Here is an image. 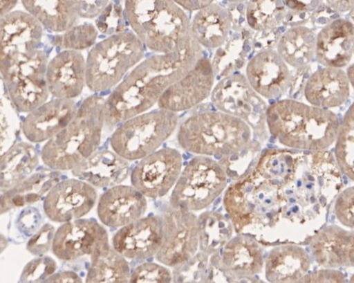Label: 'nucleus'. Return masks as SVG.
I'll return each instance as SVG.
<instances>
[{"mask_svg":"<svg viewBox=\"0 0 354 283\" xmlns=\"http://www.w3.org/2000/svg\"><path fill=\"white\" fill-rule=\"evenodd\" d=\"M343 187L342 172L330 152L304 151L295 176L279 190L281 214L272 246L308 244L324 228Z\"/></svg>","mask_w":354,"mask_h":283,"instance_id":"nucleus-1","label":"nucleus"},{"mask_svg":"<svg viewBox=\"0 0 354 283\" xmlns=\"http://www.w3.org/2000/svg\"><path fill=\"white\" fill-rule=\"evenodd\" d=\"M202 55L203 47L194 40L184 49L149 57L135 66L106 101V127L113 129L147 112Z\"/></svg>","mask_w":354,"mask_h":283,"instance_id":"nucleus-2","label":"nucleus"},{"mask_svg":"<svg viewBox=\"0 0 354 283\" xmlns=\"http://www.w3.org/2000/svg\"><path fill=\"white\" fill-rule=\"evenodd\" d=\"M269 133L281 145L301 151H322L335 143L339 118L330 109L283 99L267 110Z\"/></svg>","mask_w":354,"mask_h":283,"instance_id":"nucleus-3","label":"nucleus"},{"mask_svg":"<svg viewBox=\"0 0 354 283\" xmlns=\"http://www.w3.org/2000/svg\"><path fill=\"white\" fill-rule=\"evenodd\" d=\"M124 15L133 33L155 53L184 49L195 40L192 21L174 0H126Z\"/></svg>","mask_w":354,"mask_h":283,"instance_id":"nucleus-4","label":"nucleus"},{"mask_svg":"<svg viewBox=\"0 0 354 283\" xmlns=\"http://www.w3.org/2000/svg\"><path fill=\"white\" fill-rule=\"evenodd\" d=\"M280 188L254 169L227 188L223 206L237 234L257 228L265 232L263 244L272 246L280 219Z\"/></svg>","mask_w":354,"mask_h":283,"instance_id":"nucleus-5","label":"nucleus"},{"mask_svg":"<svg viewBox=\"0 0 354 283\" xmlns=\"http://www.w3.org/2000/svg\"><path fill=\"white\" fill-rule=\"evenodd\" d=\"M106 122V100L88 97L74 119L41 149L44 163L51 170L69 171L88 158L101 144Z\"/></svg>","mask_w":354,"mask_h":283,"instance_id":"nucleus-6","label":"nucleus"},{"mask_svg":"<svg viewBox=\"0 0 354 283\" xmlns=\"http://www.w3.org/2000/svg\"><path fill=\"white\" fill-rule=\"evenodd\" d=\"M177 141L189 153L221 158L251 143L252 129L243 120L220 110L203 111L184 120Z\"/></svg>","mask_w":354,"mask_h":283,"instance_id":"nucleus-7","label":"nucleus"},{"mask_svg":"<svg viewBox=\"0 0 354 283\" xmlns=\"http://www.w3.org/2000/svg\"><path fill=\"white\" fill-rule=\"evenodd\" d=\"M145 46L133 33L124 31L99 42L86 59V86L93 92L111 90L143 60Z\"/></svg>","mask_w":354,"mask_h":283,"instance_id":"nucleus-8","label":"nucleus"},{"mask_svg":"<svg viewBox=\"0 0 354 283\" xmlns=\"http://www.w3.org/2000/svg\"><path fill=\"white\" fill-rule=\"evenodd\" d=\"M178 113L164 109L145 112L119 125L111 138L112 149L129 161L158 151L175 132Z\"/></svg>","mask_w":354,"mask_h":283,"instance_id":"nucleus-9","label":"nucleus"},{"mask_svg":"<svg viewBox=\"0 0 354 283\" xmlns=\"http://www.w3.org/2000/svg\"><path fill=\"white\" fill-rule=\"evenodd\" d=\"M228 177L211 156H197L182 171L170 197V206L191 212L209 207L226 190Z\"/></svg>","mask_w":354,"mask_h":283,"instance_id":"nucleus-10","label":"nucleus"},{"mask_svg":"<svg viewBox=\"0 0 354 283\" xmlns=\"http://www.w3.org/2000/svg\"><path fill=\"white\" fill-rule=\"evenodd\" d=\"M48 57L38 49L19 57L8 66L0 67L8 97L18 111L30 113L44 104L50 91L46 82Z\"/></svg>","mask_w":354,"mask_h":283,"instance_id":"nucleus-11","label":"nucleus"},{"mask_svg":"<svg viewBox=\"0 0 354 283\" xmlns=\"http://www.w3.org/2000/svg\"><path fill=\"white\" fill-rule=\"evenodd\" d=\"M211 100L220 111L232 115L246 122L263 141L268 138V104L254 90L246 75L232 73L216 84Z\"/></svg>","mask_w":354,"mask_h":283,"instance_id":"nucleus-12","label":"nucleus"},{"mask_svg":"<svg viewBox=\"0 0 354 283\" xmlns=\"http://www.w3.org/2000/svg\"><path fill=\"white\" fill-rule=\"evenodd\" d=\"M160 217L163 242L156 259L161 264L174 267L190 259L200 248L198 217L194 212L171 206Z\"/></svg>","mask_w":354,"mask_h":283,"instance_id":"nucleus-13","label":"nucleus"},{"mask_svg":"<svg viewBox=\"0 0 354 283\" xmlns=\"http://www.w3.org/2000/svg\"><path fill=\"white\" fill-rule=\"evenodd\" d=\"M183 166L180 152L165 148L145 156L131 172L132 185L145 197L158 199L169 193L178 181Z\"/></svg>","mask_w":354,"mask_h":283,"instance_id":"nucleus-14","label":"nucleus"},{"mask_svg":"<svg viewBox=\"0 0 354 283\" xmlns=\"http://www.w3.org/2000/svg\"><path fill=\"white\" fill-rule=\"evenodd\" d=\"M111 248L105 228L95 219H79L64 223L56 230L52 251L60 260L74 261Z\"/></svg>","mask_w":354,"mask_h":283,"instance_id":"nucleus-15","label":"nucleus"},{"mask_svg":"<svg viewBox=\"0 0 354 283\" xmlns=\"http://www.w3.org/2000/svg\"><path fill=\"white\" fill-rule=\"evenodd\" d=\"M210 259L227 282H231L256 281L254 277L262 273L265 264L261 245L254 237L243 234L232 237Z\"/></svg>","mask_w":354,"mask_h":283,"instance_id":"nucleus-16","label":"nucleus"},{"mask_svg":"<svg viewBox=\"0 0 354 283\" xmlns=\"http://www.w3.org/2000/svg\"><path fill=\"white\" fill-rule=\"evenodd\" d=\"M214 86V66L207 57L202 55L184 77L165 91L158 107L177 113L186 111L210 97Z\"/></svg>","mask_w":354,"mask_h":283,"instance_id":"nucleus-17","label":"nucleus"},{"mask_svg":"<svg viewBox=\"0 0 354 283\" xmlns=\"http://www.w3.org/2000/svg\"><path fill=\"white\" fill-rule=\"evenodd\" d=\"M97 193L90 183L77 179L59 181L46 196L44 210L51 221L64 223L81 219L95 206Z\"/></svg>","mask_w":354,"mask_h":283,"instance_id":"nucleus-18","label":"nucleus"},{"mask_svg":"<svg viewBox=\"0 0 354 283\" xmlns=\"http://www.w3.org/2000/svg\"><path fill=\"white\" fill-rule=\"evenodd\" d=\"M44 26L30 13L10 12L1 18L0 67L33 54L43 39Z\"/></svg>","mask_w":354,"mask_h":283,"instance_id":"nucleus-19","label":"nucleus"},{"mask_svg":"<svg viewBox=\"0 0 354 283\" xmlns=\"http://www.w3.org/2000/svg\"><path fill=\"white\" fill-rule=\"evenodd\" d=\"M162 242V218L149 216L120 228L113 235V248L124 258L145 260L157 255Z\"/></svg>","mask_w":354,"mask_h":283,"instance_id":"nucleus-20","label":"nucleus"},{"mask_svg":"<svg viewBox=\"0 0 354 283\" xmlns=\"http://www.w3.org/2000/svg\"><path fill=\"white\" fill-rule=\"evenodd\" d=\"M246 77L254 90L266 99H278L288 92L292 73L273 49L262 50L246 67Z\"/></svg>","mask_w":354,"mask_h":283,"instance_id":"nucleus-21","label":"nucleus"},{"mask_svg":"<svg viewBox=\"0 0 354 283\" xmlns=\"http://www.w3.org/2000/svg\"><path fill=\"white\" fill-rule=\"evenodd\" d=\"M147 208V198L136 188L116 185L102 194L97 211L104 225L121 228L144 217Z\"/></svg>","mask_w":354,"mask_h":283,"instance_id":"nucleus-22","label":"nucleus"},{"mask_svg":"<svg viewBox=\"0 0 354 283\" xmlns=\"http://www.w3.org/2000/svg\"><path fill=\"white\" fill-rule=\"evenodd\" d=\"M73 99L55 98L28 113L23 122L24 134L30 143L48 141L61 132L77 112Z\"/></svg>","mask_w":354,"mask_h":283,"instance_id":"nucleus-23","label":"nucleus"},{"mask_svg":"<svg viewBox=\"0 0 354 283\" xmlns=\"http://www.w3.org/2000/svg\"><path fill=\"white\" fill-rule=\"evenodd\" d=\"M46 82L56 98L79 97L86 84V60L80 51L64 50L48 65Z\"/></svg>","mask_w":354,"mask_h":283,"instance_id":"nucleus-24","label":"nucleus"},{"mask_svg":"<svg viewBox=\"0 0 354 283\" xmlns=\"http://www.w3.org/2000/svg\"><path fill=\"white\" fill-rule=\"evenodd\" d=\"M354 24L338 18L317 35L315 57L326 67L342 68L350 64L353 55Z\"/></svg>","mask_w":354,"mask_h":283,"instance_id":"nucleus-25","label":"nucleus"},{"mask_svg":"<svg viewBox=\"0 0 354 283\" xmlns=\"http://www.w3.org/2000/svg\"><path fill=\"white\" fill-rule=\"evenodd\" d=\"M351 81L342 68L326 67L311 73L304 90L312 106L330 109L339 107L351 95Z\"/></svg>","mask_w":354,"mask_h":283,"instance_id":"nucleus-26","label":"nucleus"},{"mask_svg":"<svg viewBox=\"0 0 354 283\" xmlns=\"http://www.w3.org/2000/svg\"><path fill=\"white\" fill-rule=\"evenodd\" d=\"M127 160L115 152L96 151L72 170V174L93 187L112 188L127 179L129 175Z\"/></svg>","mask_w":354,"mask_h":283,"instance_id":"nucleus-27","label":"nucleus"},{"mask_svg":"<svg viewBox=\"0 0 354 283\" xmlns=\"http://www.w3.org/2000/svg\"><path fill=\"white\" fill-rule=\"evenodd\" d=\"M310 255L299 244L276 245L265 261V275L269 282H299L310 268Z\"/></svg>","mask_w":354,"mask_h":283,"instance_id":"nucleus-28","label":"nucleus"},{"mask_svg":"<svg viewBox=\"0 0 354 283\" xmlns=\"http://www.w3.org/2000/svg\"><path fill=\"white\" fill-rule=\"evenodd\" d=\"M232 27V18L228 10L212 3L197 10L192 20V36L206 49L220 48L226 43Z\"/></svg>","mask_w":354,"mask_h":283,"instance_id":"nucleus-29","label":"nucleus"},{"mask_svg":"<svg viewBox=\"0 0 354 283\" xmlns=\"http://www.w3.org/2000/svg\"><path fill=\"white\" fill-rule=\"evenodd\" d=\"M351 239V232L330 225L317 230L307 244L317 264L335 269L347 266Z\"/></svg>","mask_w":354,"mask_h":283,"instance_id":"nucleus-30","label":"nucleus"},{"mask_svg":"<svg viewBox=\"0 0 354 283\" xmlns=\"http://www.w3.org/2000/svg\"><path fill=\"white\" fill-rule=\"evenodd\" d=\"M60 171L43 169L31 174L27 179L1 194V214L41 201L57 183L60 181Z\"/></svg>","mask_w":354,"mask_h":283,"instance_id":"nucleus-31","label":"nucleus"},{"mask_svg":"<svg viewBox=\"0 0 354 283\" xmlns=\"http://www.w3.org/2000/svg\"><path fill=\"white\" fill-rule=\"evenodd\" d=\"M39 165L37 150L27 143L15 144L1 155V192L27 179Z\"/></svg>","mask_w":354,"mask_h":283,"instance_id":"nucleus-32","label":"nucleus"},{"mask_svg":"<svg viewBox=\"0 0 354 283\" xmlns=\"http://www.w3.org/2000/svg\"><path fill=\"white\" fill-rule=\"evenodd\" d=\"M22 3L28 13L53 33H64L74 27L79 17L74 0H22Z\"/></svg>","mask_w":354,"mask_h":283,"instance_id":"nucleus-33","label":"nucleus"},{"mask_svg":"<svg viewBox=\"0 0 354 283\" xmlns=\"http://www.w3.org/2000/svg\"><path fill=\"white\" fill-rule=\"evenodd\" d=\"M317 35L305 26H297L281 35L277 52L295 69L309 66L315 57Z\"/></svg>","mask_w":354,"mask_h":283,"instance_id":"nucleus-34","label":"nucleus"},{"mask_svg":"<svg viewBox=\"0 0 354 283\" xmlns=\"http://www.w3.org/2000/svg\"><path fill=\"white\" fill-rule=\"evenodd\" d=\"M303 154L304 151L290 148L266 149L254 170L264 179L282 187L295 176Z\"/></svg>","mask_w":354,"mask_h":283,"instance_id":"nucleus-35","label":"nucleus"},{"mask_svg":"<svg viewBox=\"0 0 354 283\" xmlns=\"http://www.w3.org/2000/svg\"><path fill=\"white\" fill-rule=\"evenodd\" d=\"M126 259L113 248L92 255L86 282H129L131 272H130V267Z\"/></svg>","mask_w":354,"mask_h":283,"instance_id":"nucleus-36","label":"nucleus"},{"mask_svg":"<svg viewBox=\"0 0 354 283\" xmlns=\"http://www.w3.org/2000/svg\"><path fill=\"white\" fill-rule=\"evenodd\" d=\"M200 250L212 255L220 250L233 237L234 225L230 218L216 211L203 212L198 217Z\"/></svg>","mask_w":354,"mask_h":283,"instance_id":"nucleus-37","label":"nucleus"},{"mask_svg":"<svg viewBox=\"0 0 354 283\" xmlns=\"http://www.w3.org/2000/svg\"><path fill=\"white\" fill-rule=\"evenodd\" d=\"M283 0H249L246 19L257 33L275 30L283 24L288 10Z\"/></svg>","mask_w":354,"mask_h":283,"instance_id":"nucleus-38","label":"nucleus"},{"mask_svg":"<svg viewBox=\"0 0 354 283\" xmlns=\"http://www.w3.org/2000/svg\"><path fill=\"white\" fill-rule=\"evenodd\" d=\"M335 143L337 165L343 174L354 181V102L340 123Z\"/></svg>","mask_w":354,"mask_h":283,"instance_id":"nucleus-39","label":"nucleus"},{"mask_svg":"<svg viewBox=\"0 0 354 283\" xmlns=\"http://www.w3.org/2000/svg\"><path fill=\"white\" fill-rule=\"evenodd\" d=\"M210 256L200 250L185 263L174 266L173 281L196 283L223 282L218 275L221 272L212 264Z\"/></svg>","mask_w":354,"mask_h":283,"instance_id":"nucleus-40","label":"nucleus"},{"mask_svg":"<svg viewBox=\"0 0 354 283\" xmlns=\"http://www.w3.org/2000/svg\"><path fill=\"white\" fill-rule=\"evenodd\" d=\"M261 152V145L252 140L243 149L230 155L221 157L218 163L225 170L229 179L237 181L251 172L257 164Z\"/></svg>","mask_w":354,"mask_h":283,"instance_id":"nucleus-41","label":"nucleus"},{"mask_svg":"<svg viewBox=\"0 0 354 283\" xmlns=\"http://www.w3.org/2000/svg\"><path fill=\"white\" fill-rule=\"evenodd\" d=\"M97 30L92 24L74 26L54 38V44L64 50L83 51L93 46L97 38Z\"/></svg>","mask_w":354,"mask_h":283,"instance_id":"nucleus-42","label":"nucleus"},{"mask_svg":"<svg viewBox=\"0 0 354 283\" xmlns=\"http://www.w3.org/2000/svg\"><path fill=\"white\" fill-rule=\"evenodd\" d=\"M17 110L9 97L4 95L1 102V155L17 141L19 130Z\"/></svg>","mask_w":354,"mask_h":283,"instance_id":"nucleus-43","label":"nucleus"},{"mask_svg":"<svg viewBox=\"0 0 354 283\" xmlns=\"http://www.w3.org/2000/svg\"><path fill=\"white\" fill-rule=\"evenodd\" d=\"M57 270L56 262L49 256L39 257L29 262L21 274L19 282H46Z\"/></svg>","mask_w":354,"mask_h":283,"instance_id":"nucleus-44","label":"nucleus"},{"mask_svg":"<svg viewBox=\"0 0 354 283\" xmlns=\"http://www.w3.org/2000/svg\"><path fill=\"white\" fill-rule=\"evenodd\" d=\"M173 281V274L166 267L155 263H145L134 269L129 282L169 283Z\"/></svg>","mask_w":354,"mask_h":283,"instance_id":"nucleus-45","label":"nucleus"},{"mask_svg":"<svg viewBox=\"0 0 354 283\" xmlns=\"http://www.w3.org/2000/svg\"><path fill=\"white\" fill-rule=\"evenodd\" d=\"M97 28L101 33L113 35L126 30L123 10L121 7L109 3L96 20Z\"/></svg>","mask_w":354,"mask_h":283,"instance_id":"nucleus-46","label":"nucleus"},{"mask_svg":"<svg viewBox=\"0 0 354 283\" xmlns=\"http://www.w3.org/2000/svg\"><path fill=\"white\" fill-rule=\"evenodd\" d=\"M335 214L343 226L354 229V186L338 194L335 201Z\"/></svg>","mask_w":354,"mask_h":283,"instance_id":"nucleus-47","label":"nucleus"},{"mask_svg":"<svg viewBox=\"0 0 354 283\" xmlns=\"http://www.w3.org/2000/svg\"><path fill=\"white\" fill-rule=\"evenodd\" d=\"M55 233L56 230L53 225L45 223L28 241L27 249L29 253L36 256L48 253L53 246Z\"/></svg>","mask_w":354,"mask_h":283,"instance_id":"nucleus-48","label":"nucleus"},{"mask_svg":"<svg viewBox=\"0 0 354 283\" xmlns=\"http://www.w3.org/2000/svg\"><path fill=\"white\" fill-rule=\"evenodd\" d=\"M41 214L37 208L28 207L21 210L15 219V228L24 238L32 237L40 228Z\"/></svg>","mask_w":354,"mask_h":283,"instance_id":"nucleus-49","label":"nucleus"},{"mask_svg":"<svg viewBox=\"0 0 354 283\" xmlns=\"http://www.w3.org/2000/svg\"><path fill=\"white\" fill-rule=\"evenodd\" d=\"M346 277L341 271L333 268L320 270L307 274L299 282H346Z\"/></svg>","mask_w":354,"mask_h":283,"instance_id":"nucleus-50","label":"nucleus"},{"mask_svg":"<svg viewBox=\"0 0 354 283\" xmlns=\"http://www.w3.org/2000/svg\"><path fill=\"white\" fill-rule=\"evenodd\" d=\"M311 69L310 66L299 68L296 69V72L292 75V80H291L290 86L289 88L290 97L291 99L297 100L299 94L304 93L307 81H308L310 76L311 75Z\"/></svg>","mask_w":354,"mask_h":283,"instance_id":"nucleus-51","label":"nucleus"},{"mask_svg":"<svg viewBox=\"0 0 354 283\" xmlns=\"http://www.w3.org/2000/svg\"><path fill=\"white\" fill-rule=\"evenodd\" d=\"M286 7L291 12L308 13L319 8L324 0H283Z\"/></svg>","mask_w":354,"mask_h":283,"instance_id":"nucleus-52","label":"nucleus"},{"mask_svg":"<svg viewBox=\"0 0 354 283\" xmlns=\"http://www.w3.org/2000/svg\"><path fill=\"white\" fill-rule=\"evenodd\" d=\"M174 1L187 12H197L214 3V0H174Z\"/></svg>","mask_w":354,"mask_h":283,"instance_id":"nucleus-53","label":"nucleus"},{"mask_svg":"<svg viewBox=\"0 0 354 283\" xmlns=\"http://www.w3.org/2000/svg\"><path fill=\"white\" fill-rule=\"evenodd\" d=\"M46 282L56 283H82V280L80 276L73 271H64L58 274H54L50 276Z\"/></svg>","mask_w":354,"mask_h":283,"instance_id":"nucleus-54","label":"nucleus"},{"mask_svg":"<svg viewBox=\"0 0 354 283\" xmlns=\"http://www.w3.org/2000/svg\"><path fill=\"white\" fill-rule=\"evenodd\" d=\"M326 3L337 13L351 12L354 8V0H326Z\"/></svg>","mask_w":354,"mask_h":283,"instance_id":"nucleus-55","label":"nucleus"},{"mask_svg":"<svg viewBox=\"0 0 354 283\" xmlns=\"http://www.w3.org/2000/svg\"><path fill=\"white\" fill-rule=\"evenodd\" d=\"M18 3V0H1V15H7L10 10L15 8V5Z\"/></svg>","mask_w":354,"mask_h":283,"instance_id":"nucleus-56","label":"nucleus"},{"mask_svg":"<svg viewBox=\"0 0 354 283\" xmlns=\"http://www.w3.org/2000/svg\"><path fill=\"white\" fill-rule=\"evenodd\" d=\"M354 267V230L351 232L350 247H348L347 255V266Z\"/></svg>","mask_w":354,"mask_h":283,"instance_id":"nucleus-57","label":"nucleus"},{"mask_svg":"<svg viewBox=\"0 0 354 283\" xmlns=\"http://www.w3.org/2000/svg\"><path fill=\"white\" fill-rule=\"evenodd\" d=\"M346 73L350 78L351 86L354 88V64L348 67Z\"/></svg>","mask_w":354,"mask_h":283,"instance_id":"nucleus-58","label":"nucleus"},{"mask_svg":"<svg viewBox=\"0 0 354 283\" xmlns=\"http://www.w3.org/2000/svg\"><path fill=\"white\" fill-rule=\"evenodd\" d=\"M226 1L230 3H241L248 1V0H226Z\"/></svg>","mask_w":354,"mask_h":283,"instance_id":"nucleus-59","label":"nucleus"},{"mask_svg":"<svg viewBox=\"0 0 354 283\" xmlns=\"http://www.w3.org/2000/svg\"><path fill=\"white\" fill-rule=\"evenodd\" d=\"M350 12H351L350 13L351 14V18L353 20V22L354 23V8L352 10H351Z\"/></svg>","mask_w":354,"mask_h":283,"instance_id":"nucleus-60","label":"nucleus"},{"mask_svg":"<svg viewBox=\"0 0 354 283\" xmlns=\"http://www.w3.org/2000/svg\"><path fill=\"white\" fill-rule=\"evenodd\" d=\"M350 282L354 283V275L351 277Z\"/></svg>","mask_w":354,"mask_h":283,"instance_id":"nucleus-61","label":"nucleus"},{"mask_svg":"<svg viewBox=\"0 0 354 283\" xmlns=\"http://www.w3.org/2000/svg\"><path fill=\"white\" fill-rule=\"evenodd\" d=\"M353 55H354V48H353Z\"/></svg>","mask_w":354,"mask_h":283,"instance_id":"nucleus-62","label":"nucleus"}]
</instances>
